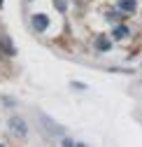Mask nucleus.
Wrapping results in <instances>:
<instances>
[{
	"instance_id": "nucleus-1",
	"label": "nucleus",
	"mask_w": 142,
	"mask_h": 147,
	"mask_svg": "<svg viewBox=\"0 0 142 147\" xmlns=\"http://www.w3.org/2000/svg\"><path fill=\"white\" fill-rule=\"evenodd\" d=\"M9 128H12L16 136H21V138L28 136V124H26L21 117H12V119H9Z\"/></svg>"
},
{
	"instance_id": "nucleus-2",
	"label": "nucleus",
	"mask_w": 142,
	"mask_h": 147,
	"mask_svg": "<svg viewBox=\"0 0 142 147\" xmlns=\"http://www.w3.org/2000/svg\"><path fill=\"white\" fill-rule=\"evenodd\" d=\"M49 28V16L47 14H33V30L44 33Z\"/></svg>"
},
{
	"instance_id": "nucleus-3",
	"label": "nucleus",
	"mask_w": 142,
	"mask_h": 147,
	"mask_svg": "<svg viewBox=\"0 0 142 147\" xmlns=\"http://www.w3.org/2000/svg\"><path fill=\"white\" fill-rule=\"evenodd\" d=\"M110 47H112V42L107 40V35H100V38L96 40V49H98V51H107Z\"/></svg>"
},
{
	"instance_id": "nucleus-4",
	"label": "nucleus",
	"mask_w": 142,
	"mask_h": 147,
	"mask_svg": "<svg viewBox=\"0 0 142 147\" xmlns=\"http://www.w3.org/2000/svg\"><path fill=\"white\" fill-rule=\"evenodd\" d=\"M0 47H3V51H5V54H7V56H14V51H16V49H14V45H12V40H9V38H3V40H0Z\"/></svg>"
},
{
	"instance_id": "nucleus-5",
	"label": "nucleus",
	"mask_w": 142,
	"mask_h": 147,
	"mask_svg": "<svg viewBox=\"0 0 142 147\" xmlns=\"http://www.w3.org/2000/svg\"><path fill=\"white\" fill-rule=\"evenodd\" d=\"M119 7L126 9V14H131V12H135V0H119Z\"/></svg>"
},
{
	"instance_id": "nucleus-6",
	"label": "nucleus",
	"mask_w": 142,
	"mask_h": 147,
	"mask_svg": "<svg viewBox=\"0 0 142 147\" xmlns=\"http://www.w3.org/2000/svg\"><path fill=\"white\" fill-rule=\"evenodd\" d=\"M126 33H128V28H126V26H119V28H114V38H123Z\"/></svg>"
}]
</instances>
